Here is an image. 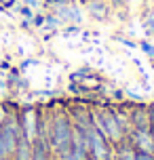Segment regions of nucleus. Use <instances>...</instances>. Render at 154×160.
Masks as SVG:
<instances>
[{
    "mask_svg": "<svg viewBox=\"0 0 154 160\" xmlns=\"http://www.w3.org/2000/svg\"><path fill=\"white\" fill-rule=\"evenodd\" d=\"M51 112V150L55 154V160H65L72 148V118L68 108H53Z\"/></svg>",
    "mask_w": 154,
    "mask_h": 160,
    "instance_id": "f257e3e1",
    "label": "nucleus"
},
{
    "mask_svg": "<svg viewBox=\"0 0 154 160\" xmlns=\"http://www.w3.org/2000/svg\"><path fill=\"white\" fill-rule=\"evenodd\" d=\"M91 118H93V127L97 128L112 145H116V143H121V141L127 139V133L116 122L110 105H95V108H91Z\"/></svg>",
    "mask_w": 154,
    "mask_h": 160,
    "instance_id": "f03ea898",
    "label": "nucleus"
},
{
    "mask_svg": "<svg viewBox=\"0 0 154 160\" xmlns=\"http://www.w3.org/2000/svg\"><path fill=\"white\" fill-rule=\"evenodd\" d=\"M89 160H114V145L95 127L89 128Z\"/></svg>",
    "mask_w": 154,
    "mask_h": 160,
    "instance_id": "7ed1b4c3",
    "label": "nucleus"
},
{
    "mask_svg": "<svg viewBox=\"0 0 154 160\" xmlns=\"http://www.w3.org/2000/svg\"><path fill=\"white\" fill-rule=\"evenodd\" d=\"M19 127H21V135L28 141H36L38 139V128H40V110L38 108H23L19 110Z\"/></svg>",
    "mask_w": 154,
    "mask_h": 160,
    "instance_id": "20e7f679",
    "label": "nucleus"
},
{
    "mask_svg": "<svg viewBox=\"0 0 154 160\" xmlns=\"http://www.w3.org/2000/svg\"><path fill=\"white\" fill-rule=\"evenodd\" d=\"M127 139L137 152H150L154 154V133L152 128H131L127 133Z\"/></svg>",
    "mask_w": 154,
    "mask_h": 160,
    "instance_id": "39448f33",
    "label": "nucleus"
},
{
    "mask_svg": "<svg viewBox=\"0 0 154 160\" xmlns=\"http://www.w3.org/2000/svg\"><path fill=\"white\" fill-rule=\"evenodd\" d=\"M129 122L131 128H150V114L146 103L129 105Z\"/></svg>",
    "mask_w": 154,
    "mask_h": 160,
    "instance_id": "423d86ee",
    "label": "nucleus"
},
{
    "mask_svg": "<svg viewBox=\"0 0 154 160\" xmlns=\"http://www.w3.org/2000/svg\"><path fill=\"white\" fill-rule=\"evenodd\" d=\"M87 4V11H89V15L93 19H97V21H104L108 19L110 15V2H105V0H89V2H85Z\"/></svg>",
    "mask_w": 154,
    "mask_h": 160,
    "instance_id": "0eeeda50",
    "label": "nucleus"
},
{
    "mask_svg": "<svg viewBox=\"0 0 154 160\" xmlns=\"http://www.w3.org/2000/svg\"><path fill=\"white\" fill-rule=\"evenodd\" d=\"M78 87H80L82 93H95V91H101V87H104V80L99 78V76H95V74H85L78 82H76Z\"/></svg>",
    "mask_w": 154,
    "mask_h": 160,
    "instance_id": "6e6552de",
    "label": "nucleus"
},
{
    "mask_svg": "<svg viewBox=\"0 0 154 160\" xmlns=\"http://www.w3.org/2000/svg\"><path fill=\"white\" fill-rule=\"evenodd\" d=\"M32 154H34V143L28 141V139L21 135V139H19L17 145H15V152H13L11 160H32Z\"/></svg>",
    "mask_w": 154,
    "mask_h": 160,
    "instance_id": "1a4fd4ad",
    "label": "nucleus"
},
{
    "mask_svg": "<svg viewBox=\"0 0 154 160\" xmlns=\"http://www.w3.org/2000/svg\"><path fill=\"white\" fill-rule=\"evenodd\" d=\"M135 158H137V150L131 145L129 139L114 145V160H135Z\"/></svg>",
    "mask_w": 154,
    "mask_h": 160,
    "instance_id": "9d476101",
    "label": "nucleus"
},
{
    "mask_svg": "<svg viewBox=\"0 0 154 160\" xmlns=\"http://www.w3.org/2000/svg\"><path fill=\"white\" fill-rule=\"evenodd\" d=\"M32 160H55V154L51 150L49 141H44V139H36V141H34Z\"/></svg>",
    "mask_w": 154,
    "mask_h": 160,
    "instance_id": "9b49d317",
    "label": "nucleus"
},
{
    "mask_svg": "<svg viewBox=\"0 0 154 160\" xmlns=\"http://www.w3.org/2000/svg\"><path fill=\"white\" fill-rule=\"evenodd\" d=\"M110 108H112V114H114V118H116V122L121 124V128L125 131V133H129V131H131L129 105H127V103H121V105H110Z\"/></svg>",
    "mask_w": 154,
    "mask_h": 160,
    "instance_id": "f8f14e48",
    "label": "nucleus"
},
{
    "mask_svg": "<svg viewBox=\"0 0 154 160\" xmlns=\"http://www.w3.org/2000/svg\"><path fill=\"white\" fill-rule=\"evenodd\" d=\"M11 8H15V13H19V15L23 17V19H30V21H32V17L36 15V13H34V8L25 7V4H21V2H15V4H13Z\"/></svg>",
    "mask_w": 154,
    "mask_h": 160,
    "instance_id": "ddd939ff",
    "label": "nucleus"
},
{
    "mask_svg": "<svg viewBox=\"0 0 154 160\" xmlns=\"http://www.w3.org/2000/svg\"><path fill=\"white\" fill-rule=\"evenodd\" d=\"M44 21H47V15L36 13V15L32 17V28H36V30H42V28H44Z\"/></svg>",
    "mask_w": 154,
    "mask_h": 160,
    "instance_id": "4468645a",
    "label": "nucleus"
},
{
    "mask_svg": "<svg viewBox=\"0 0 154 160\" xmlns=\"http://www.w3.org/2000/svg\"><path fill=\"white\" fill-rule=\"evenodd\" d=\"M144 32H146L148 36H152V38H154V17L146 19V23H144Z\"/></svg>",
    "mask_w": 154,
    "mask_h": 160,
    "instance_id": "2eb2a0df",
    "label": "nucleus"
},
{
    "mask_svg": "<svg viewBox=\"0 0 154 160\" xmlns=\"http://www.w3.org/2000/svg\"><path fill=\"white\" fill-rule=\"evenodd\" d=\"M139 47H141V51H144V53H146V55L154 57V47H152V44H148V42H141V44H139Z\"/></svg>",
    "mask_w": 154,
    "mask_h": 160,
    "instance_id": "dca6fc26",
    "label": "nucleus"
},
{
    "mask_svg": "<svg viewBox=\"0 0 154 160\" xmlns=\"http://www.w3.org/2000/svg\"><path fill=\"white\" fill-rule=\"evenodd\" d=\"M78 32H80V28H78V25H68V28L64 30L65 36H74V34H78Z\"/></svg>",
    "mask_w": 154,
    "mask_h": 160,
    "instance_id": "f3484780",
    "label": "nucleus"
},
{
    "mask_svg": "<svg viewBox=\"0 0 154 160\" xmlns=\"http://www.w3.org/2000/svg\"><path fill=\"white\" fill-rule=\"evenodd\" d=\"M21 4H25V7H30V8H38L40 7V0H21Z\"/></svg>",
    "mask_w": 154,
    "mask_h": 160,
    "instance_id": "a211bd4d",
    "label": "nucleus"
},
{
    "mask_svg": "<svg viewBox=\"0 0 154 160\" xmlns=\"http://www.w3.org/2000/svg\"><path fill=\"white\" fill-rule=\"evenodd\" d=\"M135 160H154V154L150 152H137V158Z\"/></svg>",
    "mask_w": 154,
    "mask_h": 160,
    "instance_id": "6ab92c4d",
    "label": "nucleus"
},
{
    "mask_svg": "<svg viewBox=\"0 0 154 160\" xmlns=\"http://www.w3.org/2000/svg\"><path fill=\"white\" fill-rule=\"evenodd\" d=\"M148 114H150V128L154 131V103L148 105Z\"/></svg>",
    "mask_w": 154,
    "mask_h": 160,
    "instance_id": "aec40b11",
    "label": "nucleus"
},
{
    "mask_svg": "<svg viewBox=\"0 0 154 160\" xmlns=\"http://www.w3.org/2000/svg\"><path fill=\"white\" fill-rule=\"evenodd\" d=\"M152 68H154V59H152Z\"/></svg>",
    "mask_w": 154,
    "mask_h": 160,
    "instance_id": "412c9836",
    "label": "nucleus"
}]
</instances>
